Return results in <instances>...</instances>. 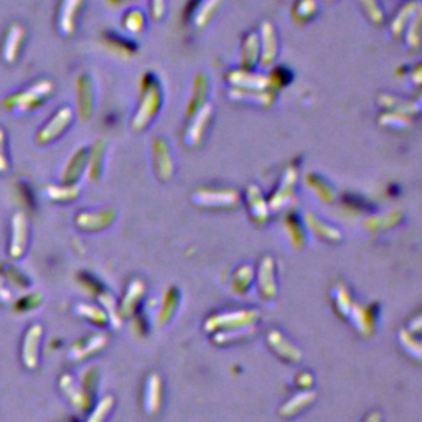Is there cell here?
I'll use <instances>...</instances> for the list:
<instances>
[{"instance_id":"1","label":"cell","mask_w":422,"mask_h":422,"mask_svg":"<svg viewBox=\"0 0 422 422\" xmlns=\"http://www.w3.org/2000/svg\"><path fill=\"white\" fill-rule=\"evenodd\" d=\"M52 88L53 86L50 81H38V83L31 84V86L24 89V91L8 96L3 104H6V109L25 112L40 104L52 93Z\"/></svg>"},{"instance_id":"2","label":"cell","mask_w":422,"mask_h":422,"mask_svg":"<svg viewBox=\"0 0 422 422\" xmlns=\"http://www.w3.org/2000/svg\"><path fill=\"white\" fill-rule=\"evenodd\" d=\"M256 315H258V313L253 311H241V312L224 313V315H213L206 320L205 329H206V331H214V330L221 329L223 325L226 327V330L240 329V327L253 325L256 320Z\"/></svg>"},{"instance_id":"3","label":"cell","mask_w":422,"mask_h":422,"mask_svg":"<svg viewBox=\"0 0 422 422\" xmlns=\"http://www.w3.org/2000/svg\"><path fill=\"white\" fill-rule=\"evenodd\" d=\"M29 244V221L24 213H15L12 217V237L8 246V254L13 259H20L25 254Z\"/></svg>"},{"instance_id":"4","label":"cell","mask_w":422,"mask_h":422,"mask_svg":"<svg viewBox=\"0 0 422 422\" xmlns=\"http://www.w3.org/2000/svg\"><path fill=\"white\" fill-rule=\"evenodd\" d=\"M43 327L40 323L30 325L29 330L24 336V343H22V361L29 370H35L38 366V353H40V342H42Z\"/></svg>"},{"instance_id":"5","label":"cell","mask_w":422,"mask_h":422,"mask_svg":"<svg viewBox=\"0 0 422 422\" xmlns=\"http://www.w3.org/2000/svg\"><path fill=\"white\" fill-rule=\"evenodd\" d=\"M71 116L73 114H71V109H68V107H63V109L56 111L55 116H53V118L38 131L37 141L40 143H48L52 142L53 139H56L63 131H65L66 125L70 124Z\"/></svg>"},{"instance_id":"6","label":"cell","mask_w":422,"mask_h":422,"mask_svg":"<svg viewBox=\"0 0 422 422\" xmlns=\"http://www.w3.org/2000/svg\"><path fill=\"white\" fill-rule=\"evenodd\" d=\"M162 406V378L157 373H150L143 384V409L147 414L154 416Z\"/></svg>"},{"instance_id":"7","label":"cell","mask_w":422,"mask_h":422,"mask_svg":"<svg viewBox=\"0 0 422 422\" xmlns=\"http://www.w3.org/2000/svg\"><path fill=\"white\" fill-rule=\"evenodd\" d=\"M24 38H25L24 26L19 25V24L10 25V29L7 30L6 40H3V45H2L3 61L8 63V65L15 63V60L19 58V53L22 50V43H24Z\"/></svg>"},{"instance_id":"8","label":"cell","mask_w":422,"mask_h":422,"mask_svg":"<svg viewBox=\"0 0 422 422\" xmlns=\"http://www.w3.org/2000/svg\"><path fill=\"white\" fill-rule=\"evenodd\" d=\"M267 343H269V347L274 350V353L279 354L281 358H284V360H287V361L297 363V361H300V358H302L300 350L295 347L294 343H290L289 340H287L282 334H279L277 330L269 331Z\"/></svg>"},{"instance_id":"9","label":"cell","mask_w":422,"mask_h":422,"mask_svg":"<svg viewBox=\"0 0 422 422\" xmlns=\"http://www.w3.org/2000/svg\"><path fill=\"white\" fill-rule=\"evenodd\" d=\"M258 287L261 292L263 299L271 300L276 297L277 287H276V277H274V264L271 258H264L259 266L258 272Z\"/></svg>"},{"instance_id":"10","label":"cell","mask_w":422,"mask_h":422,"mask_svg":"<svg viewBox=\"0 0 422 422\" xmlns=\"http://www.w3.org/2000/svg\"><path fill=\"white\" fill-rule=\"evenodd\" d=\"M81 0H63L58 13V29L63 35H70L75 30V17Z\"/></svg>"},{"instance_id":"11","label":"cell","mask_w":422,"mask_h":422,"mask_svg":"<svg viewBox=\"0 0 422 422\" xmlns=\"http://www.w3.org/2000/svg\"><path fill=\"white\" fill-rule=\"evenodd\" d=\"M106 342H107V338L102 334L89 336L86 342L75 345V347L70 350V360L78 361V360H83V358H88L89 354L96 352V350L104 347Z\"/></svg>"},{"instance_id":"12","label":"cell","mask_w":422,"mask_h":422,"mask_svg":"<svg viewBox=\"0 0 422 422\" xmlns=\"http://www.w3.org/2000/svg\"><path fill=\"white\" fill-rule=\"evenodd\" d=\"M143 292H146V286H143L141 281H132L131 284H129L123 297V302H120V313H123L124 317L131 315L134 312L137 302L142 299Z\"/></svg>"},{"instance_id":"13","label":"cell","mask_w":422,"mask_h":422,"mask_svg":"<svg viewBox=\"0 0 422 422\" xmlns=\"http://www.w3.org/2000/svg\"><path fill=\"white\" fill-rule=\"evenodd\" d=\"M60 384H61V389L63 393L66 394L70 399V403L73 404V406L76 407V409H84V407L88 406L86 403V394H84L81 389L76 386L75 380L71 378L70 375H65L63 378L60 380Z\"/></svg>"},{"instance_id":"14","label":"cell","mask_w":422,"mask_h":422,"mask_svg":"<svg viewBox=\"0 0 422 422\" xmlns=\"http://www.w3.org/2000/svg\"><path fill=\"white\" fill-rule=\"evenodd\" d=\"M313 396L315 394L313 393H308V391H302L299 394H295V396H292L289 401H287L284 406L281 407V416H286V417H290V416H295L297 412H300L304 409L305 406H308L313 401Z\"/></svg>"},{"instance_id":"15","label":"cell","mask_w":422,"mask_h":422,"mask_svg":"<svg viewBox=\"0 0 422 422\" xmlns=\"http://www.w3.org/2000/svg\"><path fill=\"white\" fill-rule=\"evenodd\" d=\"M178 300H180V295H178L177 289H173V287H169L167 292L164 294V299H162L160 304V311L157 313V320L160 323H165L169 320L170 317H172V313L175 311V307H177Z\"/></svg>"},{"instance_id":"16","label":"cell","mask_w":422,"mask_h":422,"mask_svg":"<svg viewBox=\"0 0 422 422\" xmlns=\"http://www.w3.org/2000/svg\"><path fill=\"white\" fill-rule=\"evenodd\" d=\"M251 282H253V269L249 266L237 267L235 276H233V290H235L236 294H246Z\"/></svg>"},{"instance_id":"17","label":"cell","mask_w":422,"mask_h":422,"mask_svg":"<svg viewBox=\"0 0 422 422\" xmlns=\"http://www.w3.org/2000/svg\"><path fill=\"white\" fill-rule=\"evenodd\" d=\"M112 404H114V399L111 396L102 398L100 403H97V406L94 407L91 416L88 417L86 422H104L106 416L109 414V411L112 409Z\"/></svg>"},{"instance_id":"18","label":"cell","mask_w":422,"mask_h":422,"mask_svg":"<svg viewBox=\"0 0 422 422\" xmlns=\"http://www.w3.org/2000/svg\"><path fill=\"white\" fill-rule=\"evenodd\" d=\"M76 312L79 313L81 317L89 318V320L94 323H106L107 322V315L106 312L100 311L97 307H93V305H86V304H79L78 307L75 308Z\"/></svg>"},{"instance_id":"19","label":"cell","mask_w":422,"mask_h":422,"mask_svg":"<svg viewBox=\"0 0 422 422\" xmlns=\"http://www.w3.org/2000/svg\"><path fill=\"white\" fill-rule=\"evenodd\" d=\"M48 195H50L52 200H73L76 196V188L71 187V185H65L61 188H56V187H50L47 190Z\"/></svg>"},{"instance_id":"20","label":"cell","mask_w":422,"mask_h":422,"mask_svg":"<svg viewBox=\"0 0 422 422\" xmlns=\"http://www.w3.org/2000/svg\"><path fill=\"white\" fill-rule=\"evenodd\" d=\"M8 170H10V164L7 155V137L3 129L0 127V173H8Z\"/></svg>"},{"instance_id":"21","label":"cell","mask_w":422,"mask_h":422,"mask_svg":"<svg viewBox=\"0 0 422 422\" xmlns=\"http://www.w3.org/2000/svg\"><path fill=\"white\" fill-rule=\"evenodd\" d=\"M297 384L300 388H307V386L312 384V376L308 373H300L297 376Z\"/></svg>"},{"instance_id":"22","label":"cell","mask_w":422,"mask_h":422,"mask_svg":"<svg viewBox=\"0 0 422 422\" xmlns=\"http://www.w3.org/2000/svg\"><path fill=\"white\" fill-rule=\"evenodd\" d=\"M0 300H10V290L6 287L2 277H0Z\"/></svg>"},{"instance_id":"23","label":"cell","mask_w":422,"mask_h":422,"mask_svg":"<svg viewBox=\"0 0 422 422\" xmlns=\"http://www.w3.org/2000/svg\"><path fill=\"white\" fill-rule=\"evenodd\" d=\"M363 422H381L380 412H370V414L365 417V421H363Z\"/></svg>"}]
</instances>
